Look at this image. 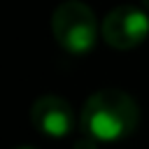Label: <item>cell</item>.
Returning a JSON list of instances; mask_svg holds the SVG:
<instances>
[{"instance_id":"cell-4","label":"cell","mask_w":149,"mask_h":149,"mask_svg":"<svg viewBox=\"0 0 149 149\" xmlns=\"http://www.w3.org/2000/svg\"><path fill=\"white\" fill-rule=\"evenodd\" d=\"M30 123L47 137H65L74 128V112L61 95H42L30 107Z\"/></svg>"},{"instance_id":"cell-3","label":"cell","mask_w":149,"mask_h":149,"mask_svg":"<svg viewBox=\"0 0 149 149\" xmlns=\"http://www.w3.org/2000/svg\"><path fill=\"white\" fill-rule=\"evenodd\" d=\"M102 40L119 51H128L140 47L149 35V16L147 9L135 5H119L105 14L100 26Z\"/></svg>"},{"instance_id":"cell-2","label":"cell","mask_w":149,"mask_h":149,"mask_svg":"<svg viewBox=\"0 0 149 149\" xmlns=\"http://www.w3.org/2000/svg\"><path fill=\"white\" fill-rule=\"evenodd\" d=\"M51 35L68 54H88L98 40V19L93 9L79 0L61 2L51 14Z\"/></svg>"},{"instance_id":"cell-7","label":"cell","mask_w":149,"mask_h":149,"mask_svg":"<svg viewBox=\"0 0 149 149\" xmlns=\"http://www.w3.org/2000/svg\"><path fill=\"white\" fill-rule=\"evenodd\" d=\"M14 149H33V147H14Z\"/></svg>"},{"instance_id":"cell-6","label":"cell","mask_w":149,"mask_h":149,"mask_svg":"<svg viewBox=\"0 0 149 149\" xmlns=\"http://www.w3.org/2000/svg\"><path fill=\"white\" fill-rule=\"evenodd\" d=\"M142 7H144V9L149 12V0H142Z\"/></svg>"},{"instance_id":"cell-5","label":"cell","mask_w":149,"mask_h":149,"mask_svg":"<svg viewBox=\"0 0 149 149\" xmlns=\"http://www.w3.org/2000/svg\"><path fill=\"white\" fill-rule=\"evenodd\" d=\"M74 149H98V144H95V140L93 137H81V140H77L74 142Z\"/></svg>"},{"instance_id":"cell-1","label":"cell","mask_w":149,"mask_h":149,"mask_svg":"<svg viewBox=\"0 0 149 149\" xmlns=\"http://www.w3.org/2000/svg\"><path fill=\"white\" fill-rule=\"evenodd\" d=\"M140 123V107L133 95L119 88H102L86 98L79 112L84 135L100 142H116L135 133Z\"/></svg>"}]
</instances>
